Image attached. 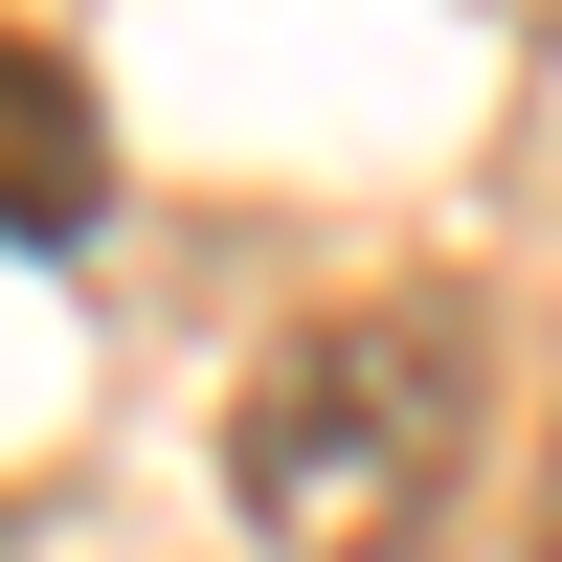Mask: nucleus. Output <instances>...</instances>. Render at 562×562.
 I'll return each instance as SVG.
<instances>
[{"label":"nucleus","mask_w":562,"mask_h":562,"mask_svg":"<svg viewBox=\"0 0 562 562\" xmlns=\"http://www.w3.org/2000/svg\"><path fill=\"white\" fill-rule=\"evenodd\" d=\"M473 473V315L450 293H338L225 383V495L270 562H405Z\"/></svg>","instance_id":"1"},{"label":"nucleus","mask_w":562,"mask_h":562,"mask_svg":"<svg viewBox=\"0 0 562 562\" xmlns=\"http://www.w3.org/2000/svg\"><path fill=\"white\" fill-rule=\"evenodd\" d=\"M90 225H113V113L68 45L0 23V248H90Z\"/></svg>","instance_id":"2"},{"label":"nucleus","mask_w":562,"mask_h":562,"mask_svg":"<svg viewBox=\"0 0 562 562\" xmlns=\"http://www.w3.org/2000/svg\"><path fill=\"white\" fill-rule=\"evenodd\" d=\"M518 562H562V450H540V540H518Z\"/></svg>","instance_id":"3"}]
</instances>
